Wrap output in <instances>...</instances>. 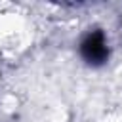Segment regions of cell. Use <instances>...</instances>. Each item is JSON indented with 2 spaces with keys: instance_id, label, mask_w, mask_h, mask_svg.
<instances>
[{
  "instance_id": "1",
  "label": "cell",
  "mask_w": 122,
  "mask_h": 122,
  "mask_svg": "<svg viewBox=\"0 0 122 122\" xmlns=\"http://www.w3.org/2000/svg\"><path fill=\"white\" fill-rule=\"evenodd\" d=\"M82 55L86 61L93 63V65H99L107 59L109 55V50L105 46V40H103V34L101 32H92L84 42H82Z\"/></svg>"
}]
</instances>
